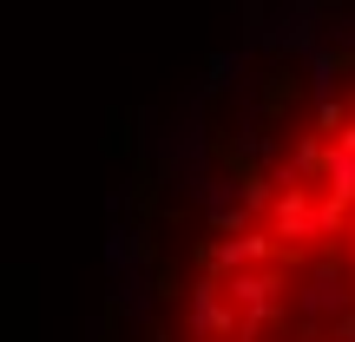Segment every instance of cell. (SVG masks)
<instances>
[{"instance_id":"6da1fadb","label":"cell","mask_w":355,"mask_h":342,"mask_svg":"<svg viewBox=\"0 0 355 342\" xmlns=\"http://www.w3.org/2000/svg\"><path fill=\"white\" fill-rule=\"evenodd\" d=\"M184 342H355V79L309 105L204 230Z\"/></svg>"}]
</instances>
